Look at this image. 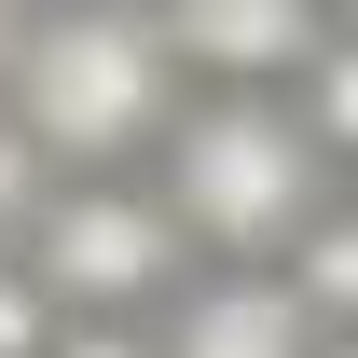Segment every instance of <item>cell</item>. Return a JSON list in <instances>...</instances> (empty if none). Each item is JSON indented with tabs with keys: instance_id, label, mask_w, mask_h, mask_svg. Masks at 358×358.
Here are the masks:
<instances>
[{
	"instance_id": "12",
	"label": "cell",
	"mask_w": 358,
	"mask_h": 358,
	"mask_svg": "<svg viewBox=\"0 0 358 358\" xmlns=\"http://www.w3.org/2000/svg\"><path fill=\"white\" fill-rule=\"evenodd\" d=\"M317 358H358V331H331V345H317Z\"/></svg>"
},
{
	"instance_id": "10",
	"label": "cell",
	"mask_w": 358,
	"mask_h": 358,
	"mask_svg": "<svg viewBox=\"0 0 358 358\" xmlns=\"http://www.w3.org/2000/svg\"><path fill=\"white\" fill-rule=\"evenodd\" d=\"M55 358H166V345H152V317H69Z\"/></svg>"
},
{
	"instance_id": "7",
	"label": "cell",
	"mask_w": 358,
	"mask_h": 358,
	"mask_svg": "<svg viewBox=\"0 0 358 358\" xmlns=\"http://www.w3.org/2000/svg\"><path fill=\"white\" fill-rule=\"evenodd\" d=\"M289 110L317 124V152L358 179V28H331V42L303 55V83H289Z\"/></svg>"
},
{
	"instance_id": "8",
	"label": "cell",
	"mask_w": 358,
	"mask_h": 358,
	"mask_svg": "<svg viewBox=\"0 0 358 358\" xmlns=\"http://www.w3.org/2000/svg\"><path fill=\"white\" fill-rule=\"evenodd\" d=\"M55 331H69V303H55L42 275L0 248V358H55Z\"/></svg>"
},
{
	"instance_id": "11",
	"label": "cell",
	"mask_w": 358,
	"mask_h": 358,
	"mask_svg": "<svg viewBox=\"0 0 358 358\" xmlns=\"http://www.w3.org/2000/svg\"><path fill=\"white\" fill-rule=\"evenodd\" d=\"M28 28H42V0H0V96H14V55H28Z\"/></svg>"
},
{
	"instance_id": "1",
	"label": "cell",
	"mask_w": 358,
	"mask_h": 358,
	"mask_svg": "<svg viewBox=\"0 0 358 358\" xmlns=\"http://www.w3.org/2000/svg\"><path fill=\"white\" fill-rule=\"evenodd\" d=\"M14 124L42 138V166L110 179L138 152H166V124L193 110V69L166 55V14L152 0H42V28L14 55Z\"/></svg>"
},
{
	"instance_id": "2",
	"label": "cell",
	"mask_w": 358,
	"mask_h": 358,
	"mask_svg": "<svg viewBox=\"0 0 358 358\" xmlns=\"http://www.w3.org/2000/svg\"><path fill=\"white\" fill-rule=\"evenodd\" d=\"M345 193V166L317 152V124L289 110V83L193 96L166 124V207L207 262H289V234Z\"/></svg>"
},
{
	"instance_id": "6",
	"label": "cell",
	"mask_w": 358,
	"mask_h": 358,
	"mask_svg": "<svg viewBox=\"0 0 358 358\" xmlns=\"http://www.w3.org/2000/svg\"><path fill=\"white\" fill-rule=\"evenodd\" d=\"M289 289L317 303V331H358V179L289 234Z\"/></svg>"
},
{
	"instance_id": "9",
	"label": "cell",
	"mask_w": 358,
	"mask_h": 358,
	"mask_svg": "<svg viewBox=\"0 0 358 358\" xmlns=\"http://www.w3.org/2000/svg\"><path fill=\"white\" fill-rule=\"evenodd\" d=\"M55 179H42V138L14 124V110H0V248H14V234H28V207H42Z\"/></svg>"
},
{
	"instance_id": "5",
	"label": "cell",
	"mask_w": 358,
	"mask_h": 358,
	"mask_svg": "<svg viewBox=\"0 0 358 358\" xmlns=\"http://www.w3.org/2000/svg\"><path fill=\"white\" fill-rule=\"evenodd\" d=\"M152 14H166V55L207 96H234V83H303V55L345 28L331 0H152Z\"/></svg>"
},
{
	"instance_id": "3",
	"label": "cell",
	"mask_w": 358,
	"mask_h": 358,
	"mask_svg": "<svg viewBox=\"0 0 358 358\" xmlns=\"http://www.w3.org/2000/svg\"><path fill=\"white\" fill-rule=\"evenodd\" d=\"M14 262L69 317H166V289L193 275V234H179V207L152 179L110 166V179H55L28 207V234H14Z\"/></svg>"
},
{
	"instance_id": "4",
	"label": "cell",
	"mask_w": 358,
	"mask_h": 358,
	"mask_svg": "<svg viewBox=\"0 0 358 358\" xmlns=\"http://www.w3.org/2000/svg\"><path fill=\"white\" fill-rule=\"evenodd\" d=\"M152 345L166 358H317V303L289 289V262H193L152 317Z\"/></svg>"
}]
</instances>
